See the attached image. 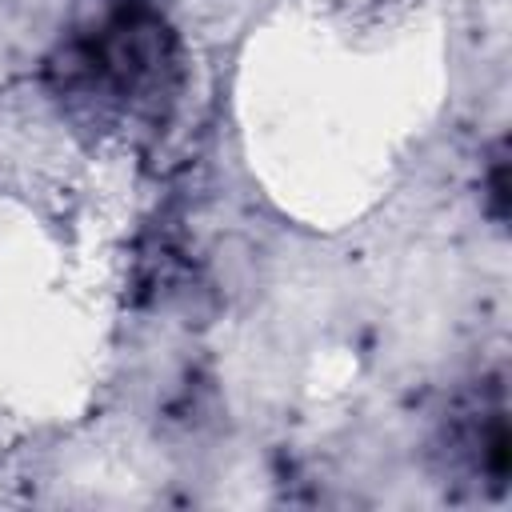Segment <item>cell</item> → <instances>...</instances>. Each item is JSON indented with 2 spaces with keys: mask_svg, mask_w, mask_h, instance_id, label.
I'll use <instances>...</instances> for the list:
<instances>
[{
  "mask_svg": "<svg viewBox=\"0 0 512 512\" xmlns=\"http://www.w3.org/2000/svg\"><path fill=\"white\" fill-rule=\"evenodd\" d=\"M444 464L456 484H472L488 496H500L508 484V408L504 388H480V396L464 400L460 412L448 416L440 440Z\"/></svg>",
  "mask_w": 512,
  "mask_h": 512,
  "instance_id": "obj_2",
  "label": "cell"
},
{
  "mask_svg": "<svg viewBox=\"0 0 512 512\" xmlns=\"http://www.w3.org/2000/svg\"><path fill=\"white\" fill-rule=\"evenodd\" d=\"M180 84V44L148 0H88L48 56L60 108L96 132L164 120Z\"/></svg>",
  "mask_w": 512,
  "mask_h": 512,
  "instance_id": "obj_1",
  "label": "cell"
}]
</instances>
